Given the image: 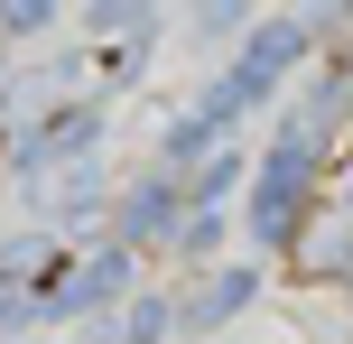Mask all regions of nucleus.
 <instances>
[{
	"instance_id": "f257e3e1",
	"label": "nucleus",
	"mask_w": 353,
	"mask_h": 344,
	"mask_svg": "<svg viewBox=\"0 0 353 344\" xmlns=\"http://www.w3.org/2000/svg\"><path fill=\"white\" fill-rule=\"evenodd\" d=\"M298 261H307V270H344V261H353V214H335V205H325V214H307Z\"/></svg>"
}]
</instances>
